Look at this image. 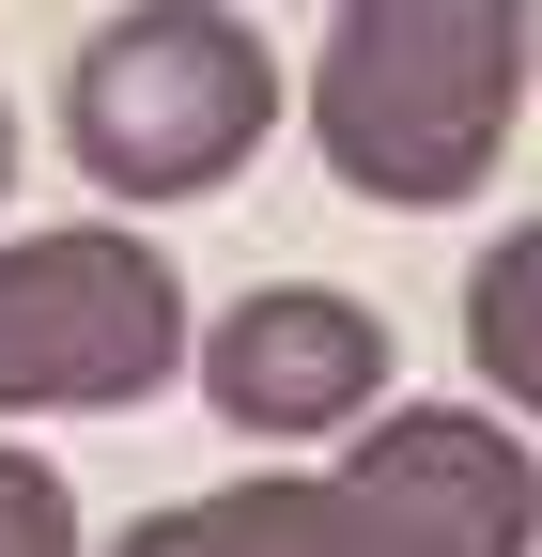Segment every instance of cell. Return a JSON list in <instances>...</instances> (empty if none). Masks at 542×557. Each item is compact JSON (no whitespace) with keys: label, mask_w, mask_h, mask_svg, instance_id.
Segmentation results:
<instances>
[{"label":"cell","mask_w":542,"mask_h":557,"mask_svg":"<svg viewBox=\"0 0 542 557\" xmlns=\"http://www.w3.org/2000/svg\"><path fill=\"white\" fill-rule=\"evenodd\" d=\"M527 62H542V0H527Z\"/></svg>","instance_id":"9c48e42d"},{"label":"cell","mask_w":542,"mask_h":557,"mask_svg":"<svg viewBox=\"0 0 542 557\" xmlns=\"http://www.w3.org/2000/svg\"><path fill=\"white\" fill-rule=\"evenodd\" d=\"M109 557H542V465L465 403H403V418H357L342 465L171 496Z\"/></svg>","instance_id":"6da1fadb"},{"label":"cell","mask_w":542,"mask_h":557,"mask_svg":"<svg viewBox=\"0 0 542 557\" xmlns=\"http://www.w3.org/2000/svg\"><path fill=\"white\" fill-rule=\"evenodd\" d=\"M465 357H481V387L512 418H542V218L481 248V278H465Z\"/></svg>","instance_id":"8992f818"},{"label":"cell","mask_w":542,"mask_h":557,"mask_svg":"<svg viewBox=\"0 0 542 557\" xmlns=\"http://www.w3.org/2000/svg\"><path fill=\"white\" fill-rule=\"evenodd\" d=\"M280 139V47L233 0H124L62 62V156L124 201H201Z\"/></svg>","instance_id":"3957f363"},{"label":"cell","mask_w":542,"mask_h":557,"mask_svg":"<svg viewBox=\"0 0 542 557\" xmlns=\"http://www.w3.org/2000/svg\"><path fill=\"white\" fill-rule=\"evenodd\" d=\"M201 403L233 434H357L387 403V310L342 278H263L201 325Z\"/></svg>","instance_id":"5b68a950"},{"label":"cell","mask_w":542,"mask_h":557,"mask_svg":"<svg viewBox=\"0 0 542 557\" xmlns=\"http://www.w3.org/2000/svg\"><path fill=\"white\" fill-rule=\"evenodd\" d=\"M0 557H78V496L47 449H0Z\"/></svg>","instance_id":"52a82bcc"},{"label":"cell","mask_w":542,"mask_h":557,"mask_svg":"<svg viewBox=\"0 0 542 557\" xmlns=\"http://www.w3.org/2000/svg\"><path fill=\"white\" fill-rule=\"evenodd\" d=\"M527 109V0H342L310 139L357 201H465Z\"/></svg>","instance_id":"7a4b0ae2"},{"label":"cell","mask_w":542,"mask_h":557,"mask_svg":"<svg viewBox=\"0 0 542 557\" xmlns=\"http://www.w3.org/2000/svg\"><path fill=\"white\" fill-rule=\"evenodd\" d=\"M186 372V278L140 233H16L0 248V418H109Z\"/></svg>","instance_id":"277c9868"},{"label":"cell","mask_w":542,"mask_h":557,"mask_svg":"<svg viewBox=\"0 0 542 557\" xmlns=\"http://www.w3.org/2000/svg\"><path fill=\"white\" fill-rule=\"evenodd\" d=\"M0 186H16V109H0Z\"/></svg>","instance_id":"ba28073f"}]
</instances>
